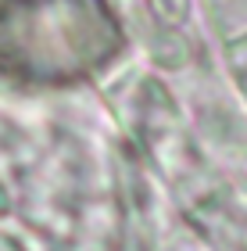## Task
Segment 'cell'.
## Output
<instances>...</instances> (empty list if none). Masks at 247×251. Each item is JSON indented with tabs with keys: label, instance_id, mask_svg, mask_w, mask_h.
<instances>
[{
	"label": "cell",
	"instance_id": "1",
	"mask_svg": "<svg viewBox=\"0 0 247 251\" xmlns=\"http://www.w3.org/2000/svg\"><path fill=\"white\" fill-rule=\"evenodd\" d=\"M129 47L115 0H0V83L68 90L111 75Z\"/></svg>",
	"mask_w": 247,
	"mask_h": 251
},
{
	"label": "cell",
	"instance_id": "2",
	"mask_svg": "<svg viewBox=\"0 0 247 251\" xmlns=\"http://www.w3.org/2000/svg\"><path fill=\"white\" fill-rule=\"evenodd\" d=\"M229 72H233L237 90L247 100V32H240V36L229 40Z\"/></svg>",
	"mask_w": 247,
	"mask_h": 251
}]
</instances>
